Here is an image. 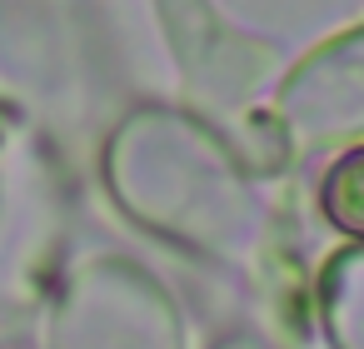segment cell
<instances>
[{"mask_svg": "<svg viewBox=\"0 0 364 349\" xmlns=\"http://www.w3.org/2000/svg\"><path fill=\"white\" fill-rule=\"evenodd\" d=\"M319 200H324V215H329L339 230H349V235L364 240V145L349 150V155L329 170Z\"/></svg>", "mask_w": 364, "mask_h": 349, "instance_id": "cell-1", "label": "cell"}]
</instances>
